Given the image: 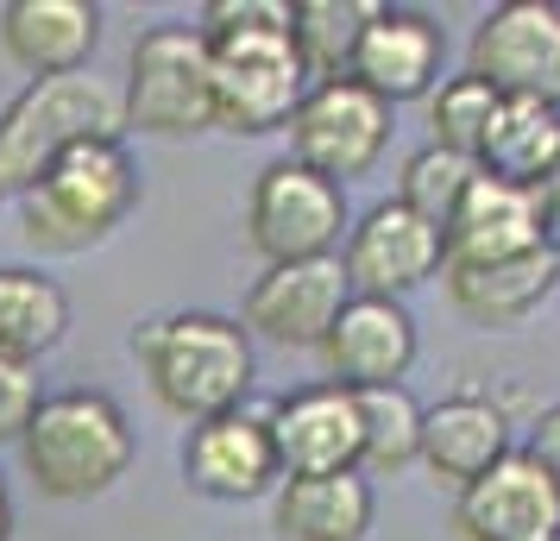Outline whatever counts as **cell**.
Wrapping results in <instances>:
<instances>
[{
	"instance_id": "6da1fadb",
	"label": "cell",
	"mask_w": 560,
	"mask_h": 541,
	"mask_svg": "<svg viewBox=\"0 0 560 541\" xmlns=\"http://www.w3.org/2000/svg\"><path fill=\"white\" fill-rule=\"evenodd\" d=\"M208 77H214V127L233 139L290 132L303 95L315 89L303 51L290 38L283 0H208L202 7Z\"/></svg>"
},
{
	"instance_id": "7a4b0ae2",
	"label": "cell",
	"mask_w": 560,
	"mask_h": 541,
	"mask_svg": "<svg viewBox=\"0 0 560 541\" xmlns=\"http://www.w3.org/2000/svg\"><path fill=\"white\" fill-rule=\"evenodd\" d=\"M132 360L145 372L158 410H171L177 422H208V415L253 403L258 353H253V334L233 315H214V309L152 315L132 334Z\"/></svg>"
},
{
	"instance_id": "3957f363",
	"label": "cell",
	"mask_w": 560,
	"mask_h": 541,
	"mask_svg": "<svg viewBox=\"0 0 560 541\" xmlns=\"http://www.w3.org/2000/svg\"><path fill=\"white\" fill-rule=\"evenodd\" d=\"M139 196H145V177L127 139H89L20 196V239L45 258L95 252L132 221Z\"/></svg>"
},
{
	"instance_id": "277c9868",
	"label": "cell",
	"mask_w": 560,
	"mask_h": 541,
	"mask_svg": "<svg viewBox=\"0 0 560 541\" xmlns=\"http://www.w3.org/2000/svg\"><path fill=\"white\" fill-rule=\"evenodd\" d=\"M139 435H132V415L95 385L77 390H51L38 422L20 440V466L38 485V497L51 504H89L107 497L132 472Z\"/></svg>"
},
{
	"instance_id": "5b68a950",
	"label": "cell",
	"mask_w": 560,
	"mask_h": 541,
	"mask_svg": "<svg viewBox=\"0 0 560 541\" xmlns=\"http://www.w3.org/2000/svg\"><path fill=\"white\" fill-rule=\"evenodd\" d=\"M89 139H127L120 89L102 77H38L0 107V196H26L32 183Z\"/></svg>"
},
{
	"instance_id": "8992f818",
	"label": "cell",
	"mask_w": 560,
	"mask_h": 541,
	"mask_svg": "<svg viewBox=\"0 0 560 541\" xmlns=\"http://www.w3.org/2000/svg\"><path fill=\"white\" fill-rule=\"evenodd\" d=\"M120 107H127V132H139V139L177 145V139H196L214 127V77H208L202 26L164 20V26L139 32L127 57Z\"/></svg>"
},
{
	"instance_id": "52a82bcc",
	"label": "cell",
	"mask_w": 560,
	"mask_h": 541,
	"mask_svg": "<svg viewBox=\"0 0 560 541\" xmlns=\"http://www.w3.org/2000/svg\"><path fill=\"white\" fill-rule=\"evenodd\" d=\"M353 233V208L347 189L315 177L308 164L283 152L246 189V246L265 264H303V258H340Z\"/></svg>"
},
{
	"instance_id": "ba28073f",
	"label": "cell",
	"mask_w": 560,
	"mask_h": 541,
	"mask_svg": "<svg viewBox=\"0 0 560 541\" xmlns=\"http://www.w3.org/2000/svg\"><path fill=\"white\" fill-rule=\"evenodd\" d=\"M390 132H397V107L384 95H372L359 77H328L308 89L290 120V157L347 189L353 177H372L384 164Z\"/></svg>"
},
{
	"instance_id": "9c48e42d",
	"label": "cell",
	"mask_w": 560,
	"mask_h": 541,
	"mask_svg": "<svg viewBox=\"0 0 560 541\" xmlns=\"http://www.w3.org/2000/svg\"><path fill=\"white\" fill-rule=\"evenodd\" d=\"M466 70L504 102L560 107V0H498L466 38Z\"/></svg>"
},
{
	"instance_id": "30bf717a",
	"label": "cell",
	"mask_w": 560,
	"mask_h": 541,
	"mask_svg": "<svg viewBox=\"0 0 560 541\" xmlns=\"http://www.w3.org/2000/svg\"><path fill=\"white\" fill-rule=\"evenodd\" d=\"M353 303L340 258H303V264H265L240 303V328L278 353H322L328 328Z\"/></svg>"
},
{
	"instance_id": "8fae6325",
	"label": "cell",
	"mask_w": 560,
	"mask_h": 541,
	"mask_svg": "<svg viewBox=\"0 0 560 541\" xmlns=\"http://www.w3.org/2000/svg\"><path fill=\"white\" fill-rule=\"evenodd\" d=\"M177 466L183 485L208 504H253V497L283 485V460L278 440H271V422H265V403H240L228 415L189 422Z\"/></svg>"
},
{
	"instance_id": "7c38bea8",
	"label": "cell",
	"mask_w": 560,
	"mask_h": 541,
	"mask_svg": "<svg viewBox=\"0 0 560 541\" xmlns=\"http://www.w3.org/2000/svg\"><path fill=\"white\" fill-rule=\"evenodd\" d=\"M340 264H347L353 296L404 303L409 290H422L429 278L447 271V233L429 227L422 214H409L397 196H384V202H372L353 221L347 246H340Z\"/></svg>"
},
{
	"instance_id": "4fadbf2b",
	"label": "cell",
	"mask_w": 560,
	"mask_h": 541,
	"mask_svg": "<svg viewBox=\"0 0 560 541\" xmlns=\"http://www.w3.org/2000/svg\"><path fill=\"white\" fill-rule=\"evenodd\" d=\"M459 541H560V479L529 447H510L504 460L466 491H454Z\"/></svg>"
},
{
	"instance_id": "5bb4252c",
	"label": "cell",
	"mask_w": 560,
	"mask_h": 541,
	"mask_svg": "<svg viewBox=\"0 0 560 541\" xmlns=\"http://www.w3.org/2000/svg\"><path fill=\"white\" fill-rule=\"evenodd\" d=\"M416 353H422V328H416V315L409 303H390V296H353L340 321L328 328L322 340V378L340 390H390L404 385L409 372H416Z\"/></svg>"
},
{
	"instance_id": "9a60e30c",
	"label": "cell",
	"mask_w": 560,
	"mask_h": 541,
	"mask_svg": "<svg viewBox=\"0 0 560 541\" xmlns=\"http://www.w3.org/2000/svg\"><path fill=\"white\" fill-rule=\"evenodd\" d=\"M271 440H278L283 479H315V472H365V422L359 397L340 385H303L265 403Z\"/></svg>"
},
{
	"instance_id": "2e32d148",
	"label": "cell",
	"mask_w": 560,
	"mask_h": 541,
	"mask_svg": "<svg viewBox=\"0 0 560 541\" xmlns=\"http://www.w3.org/2000/svg\"><path fill=\"white\" fill-rule=\"evenodd\" d=\"M447 70V32L429 7H372V26L359 38L353 77L384 102H429Z\"/></svg>"
},
{
	"instance_id": "e0dca14e",
	"label": "cell",
	"mask_w": 560,
	"mask_h": 541,
	"mask_svg": "<svg viewBox=\"0 0 560 541\" xmlns=\"http://www.w3.org/2000/svg\"><path fill=\"white\" fill-rule=\"evenodd\" d=\"M441 290L459 321H472L485 334H510L529 315H541V303L560 290V246H535V252L498 258V264H447Z\"/></svg>"
},
{
	"instance_id": "ac0fdd59",
	"label": "cell",
	"mask_w": 560,
	"mask_h": 541,
	"mask_svg": "<svg viewBox=\"0 0 560 541\" xmlns=\"http://www.w3.org/2000/svg\"><path fill=\"white\" fill-rule=\"evenodd\" d=\"M102 45V7L95 0H7L0 7V51L32 82L82 77Z\"/></svg>"
},
{
	"instance_id": "d6986e66",
	"label": "cell",
	"mask_w": 560,
	"mask_h": 541,
	"mask_svg": "<svg viewBox=\"0 0 560 541\" xmlns=\"http://www.w3.org/2000/svg\"><path fill=\"white\" fill-rule=\"evenodd\" d=\"M535 246H555L541 196L535 189H510V183L479 170L472 196L459 202L454 227H447V264H498V258H523Z\"/></svg>"
},
{
	"instance_id": "ffe728a7",
	"label": "cell",
	"mask_w": 560,
	"mask_h": 541,
	"mask_svg": "<svg viewBox=\"0 0 560 541\" xmlns=\"http://www.w3.org/2000/svg\"><path fill=\"white\" fill-rule=\"evenodd\" d=\"M510 447V415L491 403V397H472V390H459V397H441L422 410V460L434 472V485L447 491H466L472 479H485L491 466L504 460Z\"/></svg>"
},
{
	"instance_id": "44dd1931",
	"label": "cell",
	"mask_w": 560,
	"mask_h": 541,
	"mask_svg": "<svg viewBox=\"0 0 560 541\" xmlns=\"http://www.w3.org/2000/svg\"><path fill=\"white\" fill-rule=\"evenodd\" d=\"M378 522V491L365 472H315L271 491V529L283 541H365Z\"/></svg>"
},
{
	"instance_id": "7402d4cb",
	"label": "cell",
	"mask_w": 560,
	"mask_h": 541,
	"mask_svg": "<svg viewBox=\"0 0 560 541\" xmlns=\"http://www.w3.org/2000/svg\"><path fill=\"white\" fill-rule=\"evenodd\" d=\"M70 334V296L38 264H0V353L13 360H45Z\"/></svg>"
},
{
	"instance_id": "603a6c76",
	"label": "cell",
	"mask_w": 560,
	"mask_h": 541,
	"mask_svg": "<svg viewBox=\"0 0 560 541\" xmlns=\"http://www.w3.org/2000/svg\"><path fill=\"white\" fill-rule=\"evenodd\" d=\"M555 157H560V107L504 102L479 152V170L510 183V189H541V177L555 170Z\"/></svg>"
},
{
	"instance_id": "cb8c5ba5",
	"label": "cell",
	"mask_w": 560,
	"mask_h": 541,
	"mask_svg": "<svg viewBox=\"0 0 560 541\" xmlns=\"http://www.w3.org/2000/svg\"><path fill=\"white\" fill-rule=\"evenodd\" d=\"M365 26H372V7L365 0H296L290 7V38H296V51H303L315 82L353 77Z\"/></svg>"
},
{
	"instance_id": "d4e9b609",
	"label": "cell",
	"mask_w": 560,
	"mask_h": 541,
	"mask_svg": "<svg viewBox=\"0 0 560 541\" xmlns=\"http://www.w3.org/2000/svg\"><path fill=\"white\" fill-rule=\"evenodd\" d=\"M498 107H504V95H498L485 77H472V70L441 77V89L429 95V145L459 152V157H472V164H479Z\"/></svg>"
},
{
	"instance_id": "484cf974",
	"label": "cell",
	"mask_w": 560,
	"mask_h": 541,
	"mask_svg": "<svg viewBox=\"0 0 560 541\" xmlns=\"http://www.w3.org/2000/svg\"><path fill=\"white\" fill-rule=\"evenodd\" d=\"M472 183H479V164L459 152H441V145H416L404 157V177H397V202L409 214H422L429 227H454L459 202L472 196Z\"/></svg>"
},
{
	"instance_id": "4316f807",
	"label": "cell",
	"mask_w": 560,
	"mask_h": 541,
	"mask_svg": "<svg viewBox=\"0 0 560 541\" xmlns=\"http://www.w3.org/2000/svg\"><path fill=\"white\" fill-rule=\"evenodd\" d=\"M359 422H365V466L372 472H404L422 460V403L409 397V385L365 390Z\"/></svg>"
},
{
	"instance_id": "83f0119b",
	"label": "cell",
	"mask_w": 560,
	"mask_h": 541,
	"mask_svg": "<svg viewBox=\"0 0 560 541\" xmlns=\"http://www.w3.org/2000/svg\"><path fill=\"white\" fill-rule=\"evenodd\" d=\"M45 378H38V365L32 360H13V353H0V447H20L26 428L38 422L45 410Z\"/></svg>"
},
{
	"instance_id": "f1b7e54d",
	"label": "cell",
	"mask_w": 560,
	"mask_h": 541,
	"mask_svg": "<svg viewBox=\"0 0 560 541\" xmlns=\"http://www.w3.org/2000/svg\"><path fill=\"white\" fill-rule=\"evenodd\" d=\"M523 447H529L535 460L560 479V403H548V410L535 415V428H529V440H523Z\"/></svg>"
},
{
	"instance_id": "f546056e",
	"label": "cell",
	"mask_w": 560,
	"mask_h": 541,
	"mask_svg": "<svg viewBox=\"0 0 560 541\" xmlns=\"http://www.w3.org/2000/svg\"><path fill=\"white\" fill-rule=\"evenodd\" d=\"M535 196H541V214H548V227H555V239H560V157H555V170L541 177Z\"/></svg>"
},
{
	"instance_id": "4dcf8cb0",
	"label": "cell",
	"mask_w": 560,
	"mask_h": 541,
	"mask_svg": "<svg viewBox=\"0 0 560 541\" xmlns=\"http://www.w3.org/2000/svg\"><path fill=\"white\" fill-rule=\"evenodd\" d=\"M0 541H13V491L0 479Z\"/></svg>"
},
{
	"instance_id": "1f68e13d",
	"label": "cell",
	"mask_w": 560,
	"mask_h": 541,
	"mask_svg": "<svg viewBox=\"0 0 560 541\" xmlns=\"http://www.w3.org/2000/svg\"><path fill=\"white\" fill-rule=\"evenodd\" d=\"M555 246H560V239H555Z\"/></svg>"
}]
</instances>
